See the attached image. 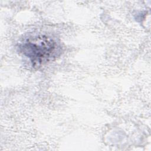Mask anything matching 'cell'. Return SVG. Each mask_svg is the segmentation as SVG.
<instances>
[{"mask_svg": "<svg viewBox=\"0 0 151 151\" xmlns=\"http://www.w3.org/2000/svg\"><path fill=\"white\" fill-rule=\"evenodd\" d=\"M21 51L34 67L40 66L55 57L59 47L51 38L45 35L27 38L21 44Z\"/></svg>", "mask_w": 151, "mask_h": 151, "instance_id": "1", "label": "cell"}]
</instances>
